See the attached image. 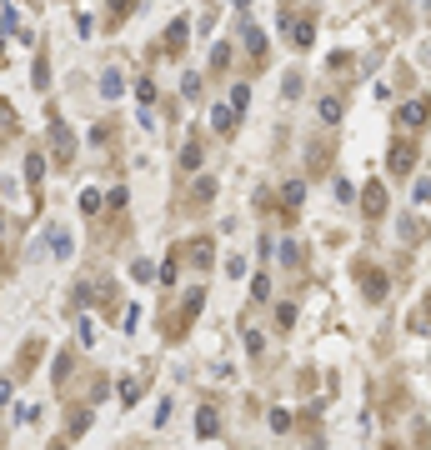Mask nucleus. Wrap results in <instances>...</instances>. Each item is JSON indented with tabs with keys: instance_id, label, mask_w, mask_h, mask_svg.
I'll return each instance as SVG.
<instances>
[{
	"instance_id": "nucleus-19",
	"label": "nucleus",
	"mask_w": 431,
	"mask_h": 450,
	"mask_svg": "<svg viewBox=\"0 0 431 450\" xmlns=\"http://www.w3.org/2000/svg\"><path fill=\"white\" fill-rule=\"evenodd\" d=\"M50 250H56V260L71 255V231H50Z\"/></svg>"
},
{
	"instance_id": "nucleus-27",
	"label": "nucleus",
	"mask_w": 431,
	"mask_h": 450,
	"mask_svg": "<svg viewBox=\"0 0 431 450\" xmlns=\"http://www.w3.org/2000/svg\"><path fill=\"white\" fill-rule=\"evenodd\" d=\"M71 365H76V360H71V351H61V355H56V380H61V385L71 380Z\"/></svg>"
},
{
	"instance_id": "nucleus-2",
	"label": "nucleus",
	"mask_w": 431,
	"mask_h": 450,
	"mask_svg": "<svg viewBox=\"0 0 431 450\" xmlns=\"http://www.w3.org/2000/svg\"><path fill=\"white\" fill-rule=\"evenodd\" d=\"M426 116H431V100H426V95H416V100H406V105L396 110V130L411 140V130H421V126H426Z\"/></svg>"
},
{
	"instance_id": "nucleus-37",
	"label": "nucleus",
	"mask_w": 431,
	"mask_h": 450,
	"mask_svg": "<svg viewBox=\"0 0 431 450\" xmlns=\"http://www.w3.org/2000/svg\"><path fill=\"white\" fill-rule=\"evenodd\" d=\"M0 236H6V215H0Z\"/></svg>"
},
{
	"instance_id": "nucleus-33",
	"label": "nucleus",
	"mask_w": 431,
	"mask_h": 450,
	"mask_svg": "<svg viewBox=\"0 0 431 450\" xmlns=\"http://www.w3.org/2000/svg\"><path fill=\"white\" fill-rule=\"evenodd\" d=\"M45 80H50V66H45V55H40V61H35V85L45 90Z\"/></svg>"
},
{
	"instance_id": "nucleus-7",
	"label": "nucleus",
	"mask_w": 431,
	"mask_h": 450,
	"mask_svg": "<svg viewBox=\"0 0 431 450\" xmlns=\"http://www.w3.org/2000/svg\"><path fill=\"white\" fill-rule=\"evenodd\" d=\"M361 215H371V220H376V215H386V186H376V181H371V186L361 190Z\"/></svg>"
},
{
	"instance_id": "nucleus-26",
	"label": "nucleus",
	"mask_w": 431,
	"mask_h": 450,
	"mask_svg": "<svg viewBox=\"0 0 431 450\" xmlns=\"http://www.w3.org/2000/svg\"><path fill=\"white\" fill-rule=\"evenodd\" d=\"M100 205H105V200H100V190H81V210H85V215H95Z\"/></svg>"
},
{
	"instance_id": "nucleus-28",
	"label": "nucleus",
	"mask_w": 431,
	"mask_h": 450,
	"mask_svg": "<svg viewBox=\"0 0 431 450\" xmlns=\"http://www.w3.org/2000/svg\"><path fill=\"white\" fill-rule=\"evenodd\" d=\"M20 121H16V110H11V100H0V130H16Z\"/></svg>"
},
{
	"instance_id": "nucleus-17",
	"label": "nucleus",
	"mask_w": 431,
	"mask_h": 450,
	"mask_svg": "<svg viewBox=\"0 0 431 450\" xmlns=\"http://www.w3.org/2000/svg\"><path fill=\"white\" fill-rule=\"evenodd\" d=\"M191 200H196V210H201L206 200H216V181H211V176H201V181H196V190H191Z\"/></svg>"
},
{
	"instance_id": "nucleus-4",
	"label": "nucleus",
	"mask_w": 431,
	"mask_h": 450,
	"mask_svg": "<svg viewBox=\"0 0 431 450\" xmlns=\"http://www.w3.org/2000/svg\"><path fill=\"white\" fill-rule=\"evenodd\" d=\"M201 300H206V291H201V286H191V296H186V305H181V315H171V330H166V335H171V341H181V335L191 330V320L201 315Z\"/></svg>"
},
{
	"instance_id": "nucleus-5",
	"label": "nucleus",
	"mask_w": 431,
	"mask_h": 450,
	"mask_svg": "<svg viewBox=\"0 0 431 450\" xmlns=\"http://www.w3.org/2000/svg\"><path fill=\"white\" fill-rule=\"evenodd\" d=\"M281 20H286V35H291L296 50H306V45L316 40V16H291V11H281Z\"/></svg>"
},
{
	"instance_id": "nucleus-23",
	"label": "nucleus",
	"mask_w": 431,
	"mask_h": 450,
	"mask_svg": "<svg viewBox=\"0 0 431 450\" xmlns=\"http://www.w3.org/2000/svg\"><path fill=\"white\" fill-rule=\"evenodd\" d=\"M191 260L206 270V265H211V241H191Z\"/></svg>"
},
{
	"instance_id": "nucleus-8",
	"label": "nucleus",
	"mask_w": 431,
	"mask_h": 450,
	"mask_svg": "<svg viewBox=\"0 0 431 450\" xmlns=\"http://www.w3.org/2000/svg\"><path fill=\"white\" fill-rule=\"evenodd\" d=\"M281 200H286V205H281L286 220H296V210H301V200H306V186H301V181H286V186H281Z\"/></svg>"
},
{
	"instance_id": "nucleus-20",
	"label": "nucleus",
	"mask_w": 431,
	"mask_h": 450,
	"mask_svg": "<svg viewBox=\"0 0 431 450\" xmlns=\"http://www.w3.org/2000/svg\"><path fill=\"white\" fill-rule=\"evenodd\" d=\"M321 121H326V126H336V121H341V100H336V95L321 100Z\"/></svg>"
},
{
	"instance_id": "nucleus-14",
	"label": "nucleus",
	"mask_w": 431,
	"mask_h": 450,
	"mask_svg": "<svg viewBox=\"0 0 431 450\" xmlns=\"http://www.w3.org/2000/svg\"><path fill=\"white\" fill-rule=\"evenodd\" d=\"M246 50L256 55V66L266 61V30H261V25H246Z\"/></svg>"
},
{
	"instance_id": "nucleus-21",
	"label": "nucleus",
	"mask_w": 431,
	"mask_h": 450,
	"mask_svg": "<svg viewBox=\"0 0 431 450\" xmlns=\"http://www.w3.org/2000/svg\"><path fill=\"white\" fill-rule=\"evenodd\" d=\"M176 270H181V260H176V250H171L166 260H160V270H155V275L166 280V286H176Z\"/></svg>"
},
{
	"instance_id": "nucleus-31",
	"label": "nucleus",
	"mask_w": 431,
	"mask_h": 450,
	"mask_svg": "<svg viewBox=\"0 0 431 450\" xmlns=\"http://www.w3.org/2000/svg\"><path fill=\"white\" fill-rule=\"evenodd\" d=\"M85 425H90V411H85V406H81V411H76V415H71V435H81V430H85Z\"/></svg>"
},
{
	"instance_id": "nucleus-29",
	"label": "nucleus",
	"mask_w": 431,
	"mask_h": 450,
	"mask_svg": "<svg viewBox=\"0 0 431 450\" xmlns=\"http://www.w3.org/2000/svg\"><path fill=\"white\" fill-rule=\"evenodd\" d=\"M136 100L150 105V100H155V85H150V80H136Z\"/></svg>"
},
{
	"instance_id": "nucleus-3",
	"label": "nucleus",
	"mask_w": 431,
	"mask_h": 450,
	"mask_svg": "<svg viewBox=\"0 0 431 450\" xmlns=\"http://www.w3.org/2000/svg\"><path fill=\"white\" fill-rule=\"evenodd\" d=\"M356 275H361V296L382 305V300H386V291H391V286H386V270H382V265H371V260H361V265H356Z\"/></svg>"
},
{
	"instance_id": "nucleus-15",
	"label": "nucleus",
	"mask_w": 431,
	"mask_h": 450,
	"mask_svg": "<svg viewBox=\"0 0 431 450\" xmlns=\"http://www.w3.org/2000/svg\"><path fill=\"white\" fill-rule=\"evenodd\" d=\"M211 126L221 130V135H231V130H236V116H231V105H216V110H211Z\"/></svg>"
},
{
	"instance_id": "nucleus-11",
	"label": "nucleus",
	"mask_w": 431,
	"mask_h": 450,
	"mask_svg": "<svg viewBox=\"0 0 431 450\" xmlns=\"http://www.w3.org/2000/svg\"><path fill=\"white\" fill-rule=\"evenodd\" d=\"M40 351H45L40 341H25V351H20V365H16V380H25V375L35 370V360H40Z\"/></svg>"
},
{
	"instance_id": "nucleus-6",
	"label": "nucleus",
	"mask_w": 431,
	"mask_h": 450,
	"mask_svg": "<svg viewBox=\"0 0 431 450\" xmlns=\"http://www.w3.org/2000/svg\"><path fill=\"white\" fill-rule=\"evenodd\" d=\"M411 165H416V145H411L406 135H396L391 150H386V171H391V176H406Z\"/></svg>"
},
{
	"instance_id": "nucleus-38",
	"label": "nucleus",
	"mask_w": 431,
	"mask_h": 450,
	"mask_svg": "<svg viewBox=\"0 0 431 450\" xmlns=\"http://www.w3.org/2000/svg\"><path fill=\"white\" fill-rule=\"evenodd\" d=\"M50 450H66V445H50Z\"/></svg>"
},
{
	"instance_id": "nucleus-9",
	"label": "nucleus",
	"mask_w": 431,
	"mask_h": 450,
	"mask_svg": "<svg viewBox=\"0 0 431 450\" xmlns=\"http://www.w3.org/2000/svg\"><path fill=\"white\" fill-rule=\"evenodd\" d=\"M25 181H30L35 200H40V181H45V155H40V150H30V155H25Z\"/></svg>"
},
{
	"instance_id": "nucleus-18",
	"label": "nucleus",
	"mask_w": 431,
	"mask_h": 450,
	"mask_svg": "<svg viewBox=\"0 0 431 450\" xmlns=\"http://www.w3.org/2000/svg\"><path fill=\"white\" fill-rule=\"evenodd\" d=\"M116 390H121V406H136V401H141V380H136V375H126Z\"/></svg>"
},
{
	"instance_id": "nucleus-12",
	"label": "nucleus",
	"mask_w": 431,
	"mask_h": 450,
	"mask_svg": "<svg viewBox=\"0 0 431 450\" xmlns=\"http://www.w3.org/2000/svg\"><path fill=\"white\" fill-rule=\"evenodd\" d=\"M186 35H191V25H186V20H176V25L166 30V55H181V50H186Z\"/></svg>"
},
{
	"instance_id": "nucleus-24",
	"label": "nucleus",
	"mask_w": 431,
	"mask_h": 450,
	"mask_svg": "<svg viewBox=\"0 0 431 450\" xmlns=\"http://www.w3.org/2000/svg\"><path fill=\"white\" fill-rule=\"evenodd\" d=\"M276 325H281V330H291V325H296V305H291V300H281V305H276Z\"/></svg>"
},
{
	"instance_id": "nucleus-36",
	"label": "nucleus",
	"mask_w": 431,
	"mask_h": 450,
	"mask_svg": "<svg viewBox=\"0 0 431 450\" xmlns=\"http://www.w3.org/2000/svg\"><path fill=\"white\" fill-rule=\"evenodd\" d=\"M0 55H6V30H0Z\"/></svg>"
},
{
	"instance_id": "nucleus-30",
	"label": "nucleus",
	"mask_w": 431,
	"mask_h": 450,
	"mask_svg": "<svg viewBox=\"0 0 431 450\" xmlns=\"http://www.w3.org/2000/svg\"><path fill=\"white\" fill-rule=\"evenodd\" d=\"M131 275H136V280H155V265H150V260H136Z\"/></svg>"
},
{
	"instance_id": "nucleus-22",
	"label": "nucleus",
	"mask_w": 431,
	"mask_h": 450,
	"mask_svg": "<svg viewBox=\"0 0 431 450\" xmlns=\"http://www.w3.org/2000/svg\"><path fill=\"white\" fill-rule=\"evenodd\" d=\"M246 105H251V85H236V90H231V116H241Z\"/></svg>"
},
{
	"instance_id": "nucleus-32",
	"label": "nucleus",
	"mask_w": 431,
	"mask_h": 450,
	"mask_svg": "<svg viewBox=\"0 0 431 450\" xmlns=\"http://www.w3.org/2000/svg\"><path fill=\"white\" fill-rule=\"evenodd\" d=\"M271 430H291V411L276 406V411H271Z\"/></svg>"
},
{
	"instance_id": "nucleus-35",
	"label": "nucleus",
	"mask_w": 431,
	"mask_h": 450,
	"mask_svg": "<svg viewBox=\"0 0 431 450\" xmlns=\"http://www.w3.org/2000/svg\"><path fill=\"white\" fill-rule=\"evenodd\" d=\"M11 401V380H0V406H6Z\"/></svg>"
},
{
	"instance_id": "nucleus-13",
	"label": "nucleus",
	"mask_w": 431,
	"mask_h": 450,
	"mask_svg": "<svg viewBox=\"0 0 431 450\" xmlns=\"http://www.w3.org/2000/svg\"><path fill=\"white\" fill-rule=\"evenodd\" d=\"M121 90H126V75H121V71L111 66V71H105V75H100V95H105V100H116Z\"/></svg>"
},
{
	"instance_id": "nucleus-34",
	"label": "nucleus",
	"mask_w": 431,
	"mask_h": 450,
	"mask_svg": "<svg viewBox=\"0 0 431 450\" xmlns=\"http://www.w3.org/2000/svg\"><path fill=\"white\" fill-rule=\"evenodd\" d=\"M416 200H431V176H426V181H416Z\"/></svg>"
},
{
	"instance_id": "nucleus-25",
	"label": "nucleus",
	"mask_w": 431,
	"mask_h": 450,
	"mask_svg": "<svg viewBox=\"0 0 431 450\" xmlns=\"http://www.w3.org/2000/svg\"><path fill=\"white\" fill-rule=\"evenodd\" d=\"M231 66V45H216L211 50V71H226Z\"/></svg>"
},
{
	"instance_id": "nucleus-16",
	"label": "nucleus",
	"mask_w": 431,
	"mask_h": 450,
	"mask_svg": "<svg viewBox=\"0 0 431 450\" xmlns=\"http://www.w3.org/2000/svg\"><path fill=\"white\" fill-rule=\"evenodd\" d=\"M181 171H201V140H186L181 145Z\"/></svg>"
},
{
	"instance_id": "nucleus-1",
	"label": "nucleus",
	"mask_w": 431,
	"mask_h": 450,
	"mask_svg": "<svg viewBox=\"0 0 431 450\" xmlns=\"http://www.w3.org/2000/svg\"><path fill=\"white\" fill-rule=\"evenodd\" d=\"M50 150H56V171H71V160H76V135L71 126L50 110Z\"/></svg>"
},
{
	"instance_id": "nucleus-10",
	"label": "nucleus",
	"mask_w": 431,
	"mask_h": 450,
	"mask_svg": "<svg viewBox=\"0 0 431 450\" xmlns=\"http://www.w3.org/2000/svg\"><path fill=\"white\" fill-rule=\"evenodd\" d=\"M216 430H221V415H216V406H201V411H196V435L211 440Z\"/></svg>"
}]
</instances>
